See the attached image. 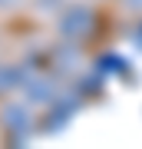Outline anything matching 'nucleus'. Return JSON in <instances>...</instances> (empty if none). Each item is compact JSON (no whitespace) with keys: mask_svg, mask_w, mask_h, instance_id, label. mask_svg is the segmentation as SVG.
<instances>
[]
</instances>
